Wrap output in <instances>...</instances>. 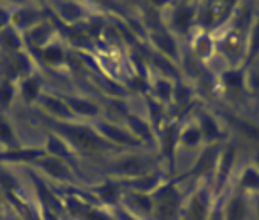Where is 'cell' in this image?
<instances>
[{
  "label": "cell",
  "instance_id": "obj_3",
  "mask_svg": "<svg viewBox=\"0 0 259 220\" xmlns=\"http://www.w3.org/2000/svg\"><path fill=\"white\" fill-rule=\"evenodd\" d=\"M24 94H26V97L29 100L34 99V97L37 95V83L34 80H29L26 85H24Z\"/></svg>",
  "mask_w": 259,
  "mask_h": 220
},
{
  "label": "cell",
  "instance_id": "obj_6",
  "mask_svg": "<svg viewBox=\"0 0 259 220\" xmlns=\"http://www.w3.org/2000/svg\"><path fill=\"white\" fill-rule=\"evenodd\" d=\"M11 129L4 124L2 120H0V139H11Z\"/></svg>",
  "mask_w": 259,
  "mask_h": 220
},
{
  "label": "cell",
  "instance_id": "obj_4",
  "mask_svg": "<svg viewBox=\"0 0 259 220\" xmlns=\"http://www.w3.org/2000/svg\"><path fill=\"white\" fill-rule=\"evenodd\" d=\"M192 217L195 220H200L202 218V215H203V203H202V200H195V203H193V208H192Z\"/></svg>",
  "mask_w": 259,
  "mask_h": 220
},
{
  "label": "cell",
  "instance_id": "obj_5",
  "mask_svg": "<svg viewBox=\"0 0 259 220\" xmlns=\"http://www.w3.org/2000/svg\"><path fill=\"white\" fill-rule=\"evenodd\" d=\"M9 99H11V88L9 85H4L0 88V100H2V104H7Z\"/></svg>",
  "mask_w": 259,
  "mask_h": 220
},
{
  "label": "cell",
  "instance_id": "obj_1",
  "mask_svg": "<svg viewBox=\"0 0 259 220\" xmlns=\"http://www.w3.org/2000/svg\"><path fill=\"white\" fill-rule=\"evenodd\" d=\"M177 212V200L171 195H164L159 205V217L161 218H171Z\"/></svg>",
  "mask_w": 259,
  "mask_h": 220
},
{
  "label": "cell",
  "instance_id": "obj_7",
  "mask_svg": "<svg viewBox=\"0 0 259 220\" xmlns=\"http://www.w3.org/2000/svg\"><path fill=\"white\" fill-rule=\"evenodd\" d=\"M45 58H46V60L48 61H55V60H60V58H61V53L60 51H55V50H53V51H50V53H45Z\"/></svg>",
  "mask_w": 259,
  "mask_h": 220
},
{
  "label": "cell",
  "instance_id": "obj_2",
  "mask_svg": "<svg viewBox=\"0 0 259 220\" xmlns=\"http://www.w3.org/2000/svg\"><path fill=\"white\" fill-rule=\"evenodd\" d=\"M75 138H76L78 143H80L81 146H85V148H97V146H99V144H97V139L87 130L75 132Z\"/></svg>",
  "mask_w": 259,
  "mask_h": 220
}]
</instances>
